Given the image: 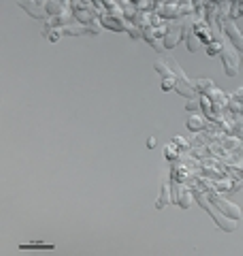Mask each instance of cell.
Listing matches in <instances>:
<instances>
[{
	"instance_id": "6da1fadb",
	"label": "cell",
	"mask_w": 243,
	"mask_h": 256,
	"mask_svg": "<svg viewBox=\"0 0 243 256\" xmlns=\"http://www.w3.org/2000/svg\"><path fill=\"white\" fill-rule=\"evenodd\" d=\"M192 194H194V198L198 201V205L202 207V210H205V212H207V214L216 220L218 228L224 230V233H234V230H237V220H232V218H228V216H224V214H222V212L218 210V207L212 203V198H209V194H205L202 190H194Z\"/></svg>"
},
{
	"instance_id": "7a4b0ae2",
	"label": "cell",
	"mask_w": 243,
	"mask_h": 256,
	"mask_svg": "<svg viewBox=\"0 0 243 256\" xmlns=\"http://www.w3.org/2000/svg\"><path fill=\"white\" fill-rule=\"evenodd\" d=\"M162 62H164L166 66L171 68V73L175 77V92L186 96V98H194V96H196V88H194V82H190V79L186 77V73L182 70L180 64H177V60H173L171 56H164Z\"/></svg>"
},
{
	"instance_id": "3957f363",
	"label": "cell",
	"mask_w": 243,
	"mask_h": 256,
	"mask_svg": "<svg viewBox=\"0 0 243 256\" xmlns=\"http://www.w3.org/2000/svg\"><path fill=\"white\" fill-rule=\"evenodd\" d=\"M194 88H196V94H202V96H207L209 100H212V105L216 109V116L220 118L222 114V107L226 105V96L220 92V90H216V84L212 82V79H198L196 84H194Z\"/></svg>"
},
{
	"instance_id": "277c9868",
	"label": "cell",
	"mask_w": 243,
	"mask_h": 256,
	"mask_svg": "<svg viewBox=\"0 0 243 256\" xmlns=\"http://www.w3.org/2000/svg\"><path fill=\"white\" fill-rule=\"evenodd\" d=\"M220 58L224 62V73L228 77H237L239 75V66H241V58L237 54V47H234L228 38L222 34V52H220Z\"/></svg>"
},
{
	"instance_id": "5b68a950",
	"label": "cell",
	"mask_w": 243,
	"mask_h": 256,
	"mask_svg": "<svg viewBox=\"0 0 243 256\" xmlns=\"http://www.w3.org/2000/svg\"><path fill=\"white\" fill-rule=\"evenodd\" d=\"M188 20H180L171 24V26H166V32H164V50H175L177 45L182 43V38L186 36V32H188Z\"/></svg>"
},
{
	"instance_id": "8992f818",
	"label": "cell",
	"mask_w": 243,
	"mask_h": 256,
	"mask_svg": "<svg viewBox=\"0 0 243 256\" xmlns=\"http://www.w3.org/2000/svg\"><path fill=\"white\" fill-rule=\"evenodd\" d=\"M209 198H212V203L220 210L224 216H228V218H232V220H241V210L234 203H230V201H226L224 196H220L218 192H209Z\"/></svg>"
},
{
	"instance_id": "52a82bcc",
	"label": "cell",
	"mask_w": 243,
	"mask_h": 256,
	"mask_svg": "<svg viewBox=\"0 0 243 256\" xmlns=\"http://www.w3.org/2000/svg\"><path fill=\"white\" fill-rule=\"evenodd\" d=\"M222 34L237 47V52H243V34H241V30L234 26V22H222Z\"/></svg>"
},
{
	"instance_id": "ba28073f",
	"label": "cell",
	"mask_w": 243,
	"mask_h": 256,
	"mask_svg": "<svg viewBox=\"0 0 243 256\" xmlns=\"http://www.w3.org/2000/svg\"><path fill=\"white\" fill-rule=\"evenodd\" d=\"M192 198H194L192 190L186 188L182 182H180V184H175V188H173V201L180 205L182 210H188V207L192 205Z\"/></svg>"
},
{
	"instance_id": "9c48e42d",
	"label": "cell",
	"mask_w": 243,
	"mask_h": 256,
	"mask_svg": "<svg viewBox=\"0 0 243 256\" xmlns=\"http://www.w3.org/2000/svg\"><path fill=\"white\" fill-rule=\"evenodd\" d=\"M100 24L109 30H116V32H124L126 30V24L122 15H111V13H102L100 15Z\"/></svg>"
},
{
	"instance_id": "30bf717a",
	"label": "cell",
	"mask_w": 243,
	"mask_h": 256,
	"mask_svg": "<svg viewBox=\"0 0 243 256\" xmlns=\"http://www.w3.org/2000/svg\"><path fill=\"white\" fill-rule=\"evenodd\" d=\"M173 201V196H171V188H168V182L162 184V188H160V196H158V201H156V210L162 212L164 207Z\"/></svg>"
},
{
	"instance_id": "8fae6325",
	"label": "cell",
	"mask_w": 243,
	"mask_h": 256,
	"mask_svg": "<svg viewBox=\"0 0 243 256\" xmlns=\"http://www.w3.org/2000/svg\"><path fill=\"white\" fill-rule=\"evenodd\" d=\"M186 126H188V130H192V132H202L209 124H207V120L202 118V116L194 114V116H190L188 122H186Z\"/></svg>"
},
{
	"instance_id": "7c38bea8",
	"label": "cell",
	"mask_w": 243,
	"mask_h": 256,
	"mask_svg": "<svg viewBox=\"0 0 243 256\" xmlns=\"http://www.w3.org/2000/svg\"><path fill=\"white\" fill-rule=\"evenodd\" d=\"M18 4L24 6V9H26L34 20H45V13L43 11H36V4H38L36 0H18Z\"/></svg>"
},
{
	"instance_id": "4fadbf2b",
	"label": "cell",
	"mask_w": 243,
	"mask_h": 256,
	"mask_svg": "<svg viewBox=\"0 0 243 256\" xmlns=\"http://www.w3.org/2000/svg\"><path fill=\"white\" fill-rule=\"evenodd\" d=\"M230 20H237V18H243V0H232L230 2Z\"/></svg>"
},
{
	"instance_id": "5bb4252c",
	"label": "cell",
	"mask_w": 243,
	"mask_h": 256,
	"mask_svg": "<svg viewBox=\"0 0 243 256\" xmlns=\"http://www.w3.org/2000/svg\"><path fill=\"white\" fill-rule=\"evenodd\" d=\"M214 186H216V192H237V188H234V184L232 182H214Z\"/></svg>"
},
{
	"instance_id": "9a60e30c",
	"label": "cell",
	"mask_w": 243,
	"mask_h": 256,
	"mask_svg": "<svg viewBox=\"0 0 243 256\" xmlns=\"http://www.w3.org/2000/svg\"><path fill=\"white\" fill-rule=\"evenodd\" d=\"M205 50H207V56H220V52H222V41L220 43H216V41H212L209 45H205Z\"/></svg>"
},
{
	"instance_id": "2e32d148",
	"label": "cell",
	"mask_w": 243,
	"mask_h": 256,
	"mask_svg": "<svg viewBox=\"0 0 243 256\" xmlns=\"http://www.w3.org/2000/svg\"><path fill=\"white\" fill-rule=\"evenodd\" d=\"M173 148H175V143H171V146H166V148H164L166 158H168V160H175V158H177V154H180V152L175 154V150H173Z\"/></svg>"
},
{
	"instance_id": "e0dca14e",
	"label": "cell",
	"mask_w": 243,
	"mask_h": 256,
	"mask_svg": "<svg viewBox=\"0 0 243 256\" xmlns=\"http://www.w3.org/2000/svg\"><path fill=\"white\" fill-rule=\"evenodd\" d=\"M22 248H26V250H30V248H45V250H52V244H24Z\"/></svg>"
},
{
	"instance_id": "ac0fdd59",
	"label": "cell",
	"mask_w": 243,
	"mask_h": 256,
	"mask_svg": "<svg viewBox=\"0 0 243 256\" xmlns=\"http://www.w3.org/2000/svg\"><path fill=\"white\" fill-rule=\"evenodd\" d=\"M173 143H175V148H180V150H188V148H190L188 143H186L182 137H175V139H173Z\"/></svg>"
},
{
	"instance_id": "d6986e66",
	"label": "cell",
	"mask_w": 243,
	"mask_h": 256,
	"mask_svg": "<svg viewBox=\"0 0 243 256\" xmlns=\"http://www.w3.org/2000/svg\"><path fill=\"white\" fill-rule=\"evenodd\" d=\"M186 109H188L190 114H192V111H194V114H196V111H198V105H196V102H194V98H190V102H188V105H186Z\"/></svg>"
},
{
	"instance_id": "ffe728a7",
	"label": "cell",
	"mask_w": 243,
	"mask_h": 256,
	"mask_svg": "<svg viewBox=\"0 0 243 256\" xmlns=\"http://www.w3.org/2000/svg\"><path fill=\"white\" fill-rule=\"evenodd\" d=\"M148 148H150V150L156 148V139H154V137H150V141H148Z\"/></svg>"
},
{
	"instance_id": "44dd1931",
	"label": "cell",
	"mask_w": 243,
	"mask_h": 256,
	"mask_svg": "<svg viewBox=\"0 0 243 256\" xmlns=\"http://www.w3.org/2000/svg\"><path fill=\"white\" fill-rule=\"evenodd\" d=\"M36 2H38V4H47V0H36Z\"/></svg>"
},
{
	"instance_id": "7402d4cb",
	"label": "cell",
	"mask_w": 243,
	"mask_h": 256,
	"mask_svg": "<svg viewBox=\"0 0 243 256\" xmlns=\"http://www.w3.org/2000/svg\"><path fill=\"white\" fill-rule=\"evenodd\" d=\"M182 2H184V4H190V0H182Z\"/></svg>"
}]
</instances>
